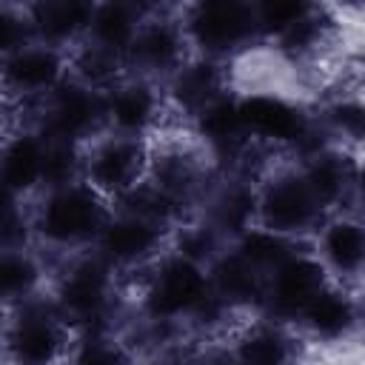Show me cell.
Returning a JSON list of instances; mask_svg holds the SVG:
<instances>
[{"label":"cell","instance_id":"6da1fadb","mask_svg":"<svg viewBox=\"0 0 365 365\" xmlns=\"http://www.w3.org/2000/svg\"><path fill=\"white\" fill-rule=\"evenodd\" d=\"M46 294L77 334L123 331L117 322L125 302L120 277L91 251L57 259Z\"/></svg>","mask_w":365,"mask_h":365},{"label":"cell","instance_id":"7a4b0ae2","mask_svg":"<svg viewBox=\"0 0 365 365\" xmlns=\"http://www.w3.org/2000/svg\"><path fill=\"white\" fill-rule=\"evenodd\" d=\"M234 91L248 143L288 160H299L331 143L319 131L314 108H308L299 97L268 86H245Z\"/></svg>","mask_w":365,"mask_h":365},{"label":"cell","instance_id":"3957f363","mask_svg":"<svg viewBox=\"0 0 365 365\" xmlns=\"http://www.w3.org/2000/svg\"><path fill=\"white\" fill-rule=\"evenodd\" d=\"M108 214H111V202H106L86 182L40 191L31 200L34 248L51 265L57 259L83 254L94 245Z\"/></svg>","mask_w":365,"mask_h":365},{"label":"cell","instance_id":"277c9868","mask_svg":"<svg viewBox=\"0 0 365 365\" xmlns=\"http://www.w3.org/2000/svg\"><path fill=\"white\" fill-rule=\"evenodd\" d=\"M77 331L63 319L48 294H40L0 319V356L6 365H66Z\"/></svg>","mask_w":365,"mask_h":365},{"label":"cell","instance_id":"5b68a950","mask_svg":"<svg viewBox=\"0 0 365 365\" xmlns=\"http://www.w3.org/2000/svg\"><path fill=\"white\" fill-rule=\"evenodd\" d=\"M191 54L234 66L257 48L251 0H197L180 6Z\"/></svg>","mask_w":365,"mask_h":365},{"label":"cell","instance_id":"8992f818","mask_svg":"<svg viewBox=\"0 0 365 365\" xmlns=\"http://www.w3.org/2000/svg\"><path fill=\"white\" fill-rule=\"evenodd\" d=\"M325 211L308 191L299 168L288 157H274L257 177V222L279 237L308 242Z\"/></svg>","mask_w":365,"mask_h":365},{"label":"cell","instance_id":"52a82bcc","mask_svg":"<svg viewBox=\"0 0 365 365\" xmlns=\"http://www.w3.org/2000/svg\"><path fill=\"white\" fill-rule=\"evenodd\" d=\"M188 57L191 46L180 23V6L145 3L143 23L125 54V71L163 86Z\"/></svg>","mask_w":365,"mask_h":365},{"label":"cell","instance_id":"ba28073f","mask_svg":"<svg viewBox=\"0 0 365 365\" xmlns=\"http://www.w3.org/2000/svg\"><path fill=\"white\" fill-rule=\"evenodd\" d=\"M168 237L171 231H165L163 225L131 211L111 208L88 251L103 259L120 277V282H128L168 248Z\"/></svg>","mask_w":365,"mask_h":365},{"label":"cell","instance_id":"9c48e42d","mask_svg":"<svg viewBox=\"0 0 365 365\" xmlns=\"http://www.w3.org/2000/svg\"><path fill=\"white\" fill-rule=\"evenodd\" d=\"M148 174V140L100 131L83 145V182L106 202L131 194Z\"/></svg>","mask_w":365,"mask_h":365},{"label":"cell","instance_id":"30bf717a","mask_svg":"<svg viewBox=\"0 0 365 365\" xmlns=\"http://www.w3.org/2000/svg\"><path fill=\"white\" fill-rule=\"evenodd\" d=\"M40 131L43 140L86 145L103 128V91H94L77 80H66L57 91H51L40 106L20 117Z\"/></svg>","mask_w":365,"mask_h":365},{"label":"cell","instance_id":"8fae6325","mask_svg":"<svg viewBox=\"0 0 365 365\" xmlns=\"http://www.w3.org/2000/svg\"><path fill=\"white\" fill-rule=\"evenodd\" d=\"M305 348L319 351H342L356 345L362 328V299L356 288H345L339 282H325L311 302L299 311L291 325Z\"/></svg>","mask_w":365,"mask_h":365},{"label":"cell","instance_id":"7c38bea8","mask_svg":"<svg viewBox=\"0 0 365 365\" xmlns=\"http://www.w3.org/2000/svg\"><path fill=\"white\" fill-rule=\"evenodd\" d=\"M171 117L165 91L160 83L125 74L108 91H103V128L120 137L151 140L165 128Z\"/></svg>","mask_w":365,"mask_h":365},{"label":"cell","instance_id":"4fadbf2b","mask_svg":"<svg viewBox=\"0 0 365 365\" xmlns=\"http://www.w3.org/2000/svg\"><path fill=\"white\" fill-rule=\"evenodd\" d=\"M68 80V51L31 40L0 63V91L14 103L17 114H29L51 91Z\"/></svg>","mask_w":365,"mask_h":365},{"label":"cell","instance_id":"5bb4252c","mask_svg":"<svg viewBox=\"0 0 365 365\" xmlns=\"http://www.w3.org/2000/svg\"><path fill=\"white\" fill-rule=\"evenodd\" d=\"M311 254L322 265L331 282L362 291V268H365V222L362 211L342 208L322 217L317 231L308 240Z\"/></svg>","mask_w":365,"mask_h":365},{"label":"cell","instance_id":"9a60e30c","mask_svg":"<svg viewBox=\"0 0 365 365\" xmlns=\"http://www.w3.org/2000/svg\"><path fill=\"white\" fill-rule=\"evenodd\" d=\"M328 282V274L311 254L308 242L299 245L288 259H282L262 279V302L259 314L277 319L282 325H294L299 311L311 302V297Z\"/></svg>","mask_w":365,"mask_h":365},{"label":"cell","instance_id":"2e32d148","mask_svg":"<svg viewBox=\"0 0 365 365\" xmlns=\"http://www.w3.org/2000/svg\"><path fill=\"white\" fill-rule=\"evenodd\" d=\"M294 165L299 168L308 191L325 214L342 208L359 211V151H348L342 145L328 143L294 160Z\"/></svg>","mask_w":365,"mask_h":365},{"label":"cell","instance_id":"e0dca14e","mask_svg":"<svg viewBox=\"0 0 365 365\" xmlns=\"http://www.w3.org/2000/svg\"><path fill=\"white\" fill-rule=\"evenodd\" d=\"M237 365H302L305 345L291 325L262 314L240 317L222 336Z\"/></svg>","mask_w":365,"mask_h":365},{"label":"cell","instance_id":"ac0fdd59","mask_svg":"<svg viewBox=\"0 0 365 365\" xmlns=\"http://www.w3.org/2000/svg\"><path fill=\"white\" fill-rule=\"evenodd\" d=\"M231 88H234V68L228 63H217L197 54H191L163 83L168 111L177 114L182 123H188L197 111H202L208 103H214L220 94Z\"/></svg>","mask_w":365,"mask_h":365},{"label":"cell","instance_id":"d6986e66","mask_svg":"<svg viewBox=\"0 0 365 365\" xmlns=\"http://www.w3.org/2000/svg\"><path fill=\"white\" fill-rule=\"evenodd\" d=\"M46 140L29 123H17L0 137V185L23 200H34L43 188Z\"/></svg>","mask_w":365,"mask_h":365},{"label":"cell","instance_id":"ffe728a7","mask_svg":"<svg viewBox=\"0 0 365 365\" xmlns=\"http://www.w3.org/2000/svg\"><path fill=\"white\" fill-rule=\"evenodd\" d=\"M26 9L37 43L71 51L86 40L94 0H37L26 3Z\"/></svg>","mask_w":365,"mask_h":365},{"label":"cell","instance_id":"44dd1931","mask_svg":"<svg viewBox=\"0 0 365 365\" xmlns=\"http://www.w3.org/2000/svg\"><path fill=\"white\" fill-rule=\"evenodd\" d=\"M208 285L211 294L237 317L259 314L262 302V274H257L248 262H242L228 245L208 262Z\"/></svg>","mask_w":365,"mask_h":365},{"label":"cell","instance_id":"7402d4cb","mask_svg":"<svg viewBox=\"0 0 365 365\" xmlns=\"http://www.w3.org/2000/svg\"><path fill=\"white\" fill-rule=\"evenodd\" d=\"M51 279V262L31 248H0V311H11L40 294Z\"/></svg>","mask_w":365,"mask_h":365},{"label":"cell","instance_id":"603a6c76","mask_svg":"<svg viewBox=\"0 0 365 365\" xmlns=\"http://www.w3.org/2000/svg\"><path fill=\"white\" fill-rule=\"evenodd\" d=\"M145 3L131 0H100L91 9V23L86 31V43L120 57L125 63V54L134 43V34L143 23Z\"/></svg>","mask_w":365,"mask_h":365},{"label":"cell","instance_id":"cb8c5ba5","mask_svg":"<svg viewBox=\"0 0 365 365\" xmlns=\"http://www.w3.org/2000/svg\"><path fill=\"white\" fill-rule=\"evenodd\" d=\"M314 120L319 131L334 143L348 151L362 148L365 137V106L359 88H339L331 97H325L314 108Z\"/></svg>","mask_w":365,"mask_h":365},{"label":"cell","instance_id":"d4e9b609","mask_svg":"<svg viewBox=\"0 0 365 365\" xmlns=\"http://www.w3.org/2000/svg\"><path fill=\"white\" fill-rule=\"evenodd\" d=\"M299 245H305V242L279 237V234H274V231H268V228H259V225L245 228L240 237H234V240L228 242V248H231L242 262H248L257 274H262V277H265L268 271H274L282 259H288Z\"/></svg>","mask_w":365,"mask_h":365},{"label":"cell","instance_id":"484cf974","mask_svg":"<svg viewBox=\"0 0 365 365\" xmlns=\"http://www.w3.org/2000/svg\"><path fill=\"white\" fill-rule=\"evenodd\" d=\"M251 9H254L257 48H271L297 23H302L308 17L314 3H308V0H251Z\"/></svg>","mask_w":365,"mask_h":365},{"label":"cell","instance_id":"4316f807","mask_svg":"<svg viewBox=\"0 0 365 365\" xmlns=\"http://www.w3.org/2000/svg\"><path fill=\"white\" fill-rule=\"evenodd\" d=\"M168 248H171L174 254L185 257V259H191V262L208 268V262L225 248V240H222L200 214H194V217L182 220V222L171 231Z\"/></svg>","mask_w":365,"mask_h":365},{"label":"cell","instance_id":"83f0119b","mask_svg":"<svg viewBox=\"0 0 365 365\" xmlns=\"http://www.w3.org/2000/svg\"><path fill=\"white\" fill-rule=\"evenodd\" d=\"M134 354L120 331H88L77 334L66 365H131Z\"/></svg>","mask_w":365,"mask_h":365},{"label":"cell","instance_id":"f1b7e54d","mask_svg":"<svg viewBox=\"0 0 365 365\" xmlns=\"http://www.w3.org/2000/svg\"><path fill=\"white\" fill-rule=\"evenodd\" d=\"M83 182V145L74 143H54L46 140V157H43V188L54 191Z\"/></svg>","mask_w":365,"mask_h":365},{"label":"cell","instance_id":"f546056e","mask_svg":"<svg viewBox=\"0 0 365 365\" xmlns=\"http://www.w3.org/2000/svg\"><path fill=\"white\" fill-rule=\"evenodd\" d=\"M31 200L0 185V248H31Z\"/></svg>","mask_w":365,"mask_h":365},{"label":"cell","instance_id":"4dcf8cb0","mask_svg":"<svg viewBox=\"0 0 365 365\" xmlns=\"http://www.w3.org/2000/svg\"><path fill=\"white\" fill-rule=\"evenodd\" d=\"M34 40L26 3H0V63Z\"/></svg>","mask_w":365,"mask_h":365},{"label":"cell","instance_id":"1f68e13d","mask_svg":"<svg viewBox=\"0 0 365 365\" xmlns=\"http://www.w3.org/2000/svg\"><path fill=\"white\" fill-rule=\"evenodd\" d=\"M188 365H237V362L222 339H202V345L191 348Z\"/></svg>","mask_w":365,"mask_h":365},{"label":"cell","instance_id":"d6a6232c","mask_svg":"<svg viewBox=\"0 0 365 365\" xmlns=\"http://www.w3.org/2000/svg\"><path fill=\"white\" fill-rule=\"evenodd\" d=\"M188 354H191L188 345L168 351H148V354H137L131 365H188Z\"/></svg>","mask_w":365,"mask_h":365},{"label":"cell","instance_id":"836d02e7","mask_svg":"<svg viewBox=\"0 0 365 365\" xmlns=\"http://www.w3.org/2000/svg\"><path fill=\"white\" fill-rule=\"evenodd\" d=\"M17 125V108H14V103L0 91V137L6 134V131H11Z\"/></svg>","mask_w":365,"mask_h":365}]
</instances>
